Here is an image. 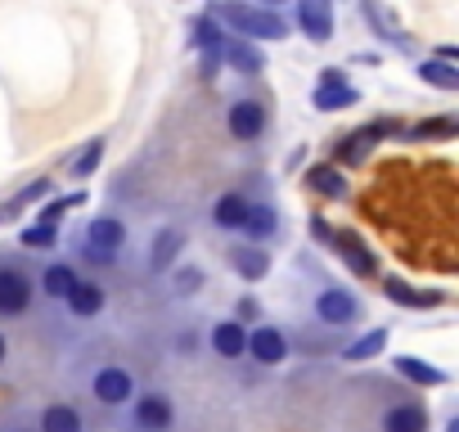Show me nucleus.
<instances>
[{
	"mask_svg": "<svg viewBox=\"0 0 459 432\" xmlns=\"http://www.w3.org/2000/svg\"><path fill=\"white\" fill-rule=\"evenodd\" d=\"M212 19H221L225 28H235L239 41H284L289 37V23L275 14V10H262V5H244V0H216L212 5Z\"/></svg>",
	"mask_w": 459,
	"mask_h": 432,
	"instance_id": "f257e3e1",
	"label": "nucleus"
},
{
	"mask_svg": "<svg viewBox=\"0 0 459 432\" xmlns=\"http://www.w3.org/2000/svg\"><path fill=\"white\" fill-rule=\"evenodd\" d=\"M131 401H135L131 419H135L140 432H171V428H176V405H171L167 392H140V396H131Z\"/></svg>",
	"mask_w": 459,
	"mask_h": 432,
	"instance_id": "f03ea898",
	"label": "nucleus"
},
{
	"mask_svg": "<svg viewBox=\"0 0 459 432\" xmlns=\"http://www.w3.org/2000/svg\"><path fill=\"white\" fill-rule=\"evenodd\" d=\"M316 320L329 324V329H347V324H356V320H360V302H356V293H347V289H325V293L316 298Z\"/></svg>",
	"mask_w": 459,
	"mask_h": 432,
	"instance_id": "7ed1b4c3",
	"label": "nucleus"
},
{
	"mask_svg": "<svg viewBox=\"0 0 459 432\" xmlns=\"http://www.w3.org/2000/svg\"><path fill=\"white\" fill-rule=\"evenodd\" d=\"M248 360H257V365H284L289 360V338H284V329H275V324H257V329H248V351H244Z\"/></svg>",
	"mask_w": 459,
	"mask_h": 432,
	"instance_id": "20e7f679",
	"label": "nucleus"
},
{
	"mask_svg": "<svg viewBox=\"0 0 459 432\" xmlns=\"http://www.w3.org/2000/svg\"><path fill=\"white\" fill-rule=\"evenodd\" d=\"M91 392H95L100 405H126L135 396V378L122 365H100L95 378H91Z\"/></svg>",
	"mask_w": 459,
	"mask_h": 432,
	"instance_id": "39448f33",
	"label": "nucleus"
},
{
	"mask_svg": "<svg viewBox=\"0 0 459 432\" xmlns=\"http://www.w3.org/2000/svg\"><path fill=\"white\" fill-rule=\"evenodd\" d=\"M225 126H230V135L235 140H262V131H266V108L257 104V99H235L230 104V117H225Z\"/></svg>",
	"mask_w": 459,
	"mask_h": 432,
	"instance_id": "423d86ee",
	"label": "nucleus"
},
{
	"mask_svg": "<svg viewBox=\"0 0 459 432\" xmlns=\"http://www.w3.org/2000/svg\"><path fill=\"white\" fill-rule=\"evenodd\" d=\"M126 244V226L117 221V216H91L86 221V235H82V248H95V253H122Z\"/></svg>",
	"mask_w": 459,
	"mask_h": 432,
	"instance_id": "0eeeda50",
	"label": "nucleus"
},
{
	"mask_svg": "<svg viewBox=\"0 0 459 432\" xmlns=\"http://www.w3.org/2000/svg\"><path fill=\"white\" fill-rule=\"evenodd\" d=\"M333 248H338V257H342V266L356 275V280H369L374 271H378V257L365 248V239L360 235H351V230H342V235H333L329 239Z\"/></svg>",
	"mask_w": 459,
	"mask_h": 432,
	"instance_id": "6e6552de",
	"label": "nucleus"
},
{
	"mask_svg": "<svg viewBox=\"0 0 459 432\" xmlns=\"http://www.w3.org/2000/svg\"><path fill=\"white\" fill-rule=\"evenodd\" d=\"M32 307V284L23 271L0 266V315H23Z\"/></svg>",
	"mask_w": 459,
	"mask_h": 432,
	"instance_id": "1a4fd4ad",
	"label": "nucleus"
},
{
	"mask_svg": "<svg viewBox=\"0 0 459 432\" xmlns=\"http://www.w3.org/2000/svg\"><path fill=\"white\" fill-rule=\"evenodd\" d=\"M207 342H212V351H216L221 360H244V351H248V329H244V320H216L212 333H207Z\"/></svg>",
	"mask_w": 459,
	"mask_h": 432,
	"instance_id": "9d476101",
	"label": "nucleus"
},
{
	"mask_svg": "<svg viewBox=\"0 0 459 432\" xmlns=\"http://www.w3.org/2000/svg\"><path fill=\"white\" fill-rule=\"evenodd\" d=\"M194 46L203 50V77H216V64H221V50H225V32L216 28L212 14L194 23Z\"/></svg>",
	"mask_w": 459,
	"mask_h": 432,
	"instance_id": "9b49d317",
	"label": "nucleus"
},
{
	"mask_svg": "<svg viewBox=\"0 0 459 432\" xmlns=\"http://www.w3.org/2000/svg\"><path fill=\"white\" fill-rule=\"evenodd\" d=\"M383 432H428V410L419 401H396L383 410Z\"/></svg>",
	"mask_w": 459,
	"mask_h": 432,
	"instance_id": "f8f14e48",
	"label": "nucleus"
},
{
	"mask_svg": "<svg viewBox=\"0 0 459 432\" xmlns=\"http://www.w3.org/2000/svg\"><path fill=\"white\" fill-rule=\"evenodd\" d=\"M221 59L235 68V73H244V77H262V68H266V59H262V50L253 46V41H239V37H225V50H221Z\"/></svg>",
	"mask_w": 459,
	"mask_h": 432,
	"instance_id": "ddd939ff",
	"label": "nucleus"
},
{
	"mask_svg": "<svg viewBox=\"0 0 459 432\" xmlns=\"http://www.w3.org/2000/svg\"><path fill=\"white\" fill-rule=\"evenodd\" d=\"M64 302H68V311H73L77 320H91V315H100V311H104L108 293H104L95 280H77V284H73V293H68Z\"/></svg>",
	"mask_w": 459,
	"mask_h": 432,
	"instance_id": "4468645a",
	"label": "nucleus"
},
{
	"mask_svg": "<svg viewBox=\"0 0 459 432\" xmlns=\"http://www.w3.org/2000/svg\"><path fill=\"white\" fill-rule=\"evenodd\" d=\"M244 235L253 239V248L266 244V239H275V235H280V212H275L271 203H253L248 216H244Z\"/></svg>",
	"mask_w": 459,
	"mask_h": 432,
	"instance_id": "2eb2a0df",
	"label": "nucleus"
},
{
	"mask_svg": "<svg viewBox=\"0 0 459 432\" xmlns=\"http://www.w3.org/2000/svg\"><path fill=\"white\" fill-rule=\"evenodd\" d=\"M298 23L311 41H329L333 37V19H329V5L325 0H298Z\"/></svg>",
	"mask_w": 459,
	"mask_h": 432,
	"instance_id": "dca6fc26",
	"label": "nucleus"
},
{
	"mask_svg": "<svg viewBox=\"0 0 459 432\" xmlns=\"http://www.w3.org/2000/svg\"><path fill=\"white\" fill-rule=\"evenodd\" d=\"M248 198L244 194H221L216 203H212V221H216V230H244V216H248Z\"/></svg>",
	"mask_w": 459,
	"mask_h": 432,
	"instance_id": "f3484780",
	"label": "nucleus"
},
{
	"mask_svg": "<svg viewBox=\"0 0 459 432\" xmlns=\"http://www.w3.org/2000/svg\"><path fill=\"white\" fill-rule=\"evenodd\" d=\"M185 248V230L180 226H167V230H158V239H153V248H149V271H171V262H176V253Z\"/></svg>",
	"mask_w": 459,
	"mask_h": 432,
	"instance_id": "a211bd4d",
	"label": "nucleus"
},
{
	"mask_svg": "<svg viewBox=\"0 0 459 432\" xmlns=\"http://www.w3.org/2000/svg\"><path fill=\"white\" fill-rule=\"evenodd\" d=\"M86 423H82V410L77 405H46L41 410V423H37V432H82Z\"/></svg>",
	"mask_w": 459,
	"mask_h": 432,
	"instance_id": "6ab92c4d",
	"label": "nucleus"
},
{
	"mask_svg": "<svg viewBox=\"0 0 459 432\" xmlns=\"http://www.w3.org/2000/svg\"><path fill=\"white\" fill-rule=\"evenodd\" d=\"M77 280H82V275H77L68 262H55V266H46V271H41V293H46V298H55V302H64V298L73 293V284H77Z\"/></svg>",
	"mask_w": 459,
	"mask_h": 432,
	"instance_id": "aec40b11",
	"label": "nucleus"
},
{
	"mask_svg": "<svg viewBox=\"0 0 459 432\" xmlns=\"http://www.w3.org/2000/svg\"><path fill=\"white\" fill-rule=\"evenodd\" d=\"M230 266H235L244 280H262V275L271 271V257H266L262 248L248 244V248H235V253H230Z\"/></svg>",
	"mask_w": 459,
	"mask_h": 432,
	"instance_id": "412c9836",
	"label": "nucleus"
},
{
	"mask_svg": "<svg viewBox=\"0 0 459 432\" xmlns=\"http://www.w3.org/2000/svg\"><path fill=\"white\" fill-rule=\"evenodd\" d=\"M392 365H396V374H405L410 383H423V387H441V383H446V374L432 369V365H423L419 356H396Z\"/></svg>",
	"mask_w": 459,
	"mask_h": 432,
	"instance_id": "4be33fe9",
	"label": "nucleus"
},
{
	"mask_svg": "<svg viewBox=\"0 0 459 432\" xmlns=\"http://www.w3.org/2000/svg\"><path fill=\"white\" fill-rule=\"evenodd\" d=\"M419 77H423L428 86H437V91H459V68L446 64V59H423Z\"/></svg>",
	"mask_w": 459,
	"mask_h": 432,
	"instance_id": "5701e85b",
	"label": "nucleus"
},
{
	"mask_svg": "<svg viewBox=\"0 0 459 432\" xmlns=\"http://www.w3.org/2000/svg\"><path fill=\"white\" fill-rule=\"evenodd\" d=\"M383 293H387L392 302H401V307H414V311H423V307H441V293H414V289L401 284V280H387Z\"/></svg>",
	"mask_w": 459,
	"mask_h": 432,
	"instance_id": "b1692460",
	"label": "nucleus"
},
{
	"mask_svg": "<svg viewBox=\"0 0 459 432\" xmlns=\"http://www.w3.org/2000/svg\"><path fill=\"white\" fill-rule=\"evenodd\" d=\"M383 347H387V329H369V333H360V338L342 351V360H351V365H356V360H374Z\"/></svg>",
	"mask_w": 459,
	"mask_h": 432,
	"instance_id": "393cba45",
	"label": "nucleus"
},
{
	"mask_svg": "<svg viewBox=\"0 0 459 432\" xmlns=\"http://www.w3.org/2000/svg\"><path fill=\"white\" fill-rule=\"evenodd\" d=\"M307 185H311L316 194H325V198H342V194H347V185H342V176H338L333 167H311V171H307Z\"/></svg>",
	"mask_w": 459,
	"mask_h": 432,
	"instance_id": "a878e982",
	"label": "nucleus"
},
{
	"mask_svg": "<svg viewBox=\"0 0 459 432\" xmlns=\"http://www.w3.org/2000/svg\"><path fill=\"white\" fill-rule=\"evenodd\" d=\"M360 95L351 91V86H333V91H316V108H325V113H338V108H351Z\"/></svg>",
	"mask_w": 459,
	"mask_h": 432,
	"instance_id": "bb28decb",
	"label": "nucleus"
},
{
	"mask_svg": "<svg viewBox=\"0 0 459 432\" xmlns=\"http://www.w3.org/2000/svg\"><path fill=\"white\" fill-rule=\"evenodd\" d=\"M77 203H82V194H73V198H55L50 207H41L37 226H59V221H64V212H68V207H77Z\"/></svg>",
	"mask_w": 459,
	"mask_h": 432,
	"instance_id": "cd10ccee",
	"label": "nucleus"
},
{
	"mask_svg": "<svg viewBox=\"0 0 459 432\" xmlns=\"http://www.w3.org/2000/svg\"><path fill=\"white\" fill-rule=\"evenodd\" d=\"M100 158H104V140H91V144L82 149V158L73 162V176H91V171L100 167Z\"/></svg>",
	"mask_w": 459,
	"mask_h": 432,
	"instance_id": "c85d7f7f",
	"label": "nucleus"
},
{
	"mask_svg": "<svg viewBox=\"0 0 459 432\" xmlns=\"http://www.w3.org/2000/svg\"><path fill=\"white\" fill-rule=\"evenodd\" d=\"M55 244H59L55 226H28L23 230V248H55Z\"/></svg>",
	"mask_w": 459,
	"mask_h": 432,
	"instance_id": "c756f323",
	"label": "nucleus"
},
{
	"mask_svg": "<svg viewBox=\"0 0 459 432\" xmlns=\"http://www.w3.org/2000/svg\"><path fill=\"white\" fill-rule=\"evenodd\" d=\"M365 140H369V135H347V140L338 144V158H342V162H356V158L365 153Z\"/></svg>",
	"mask_w": 459,
	"mask_h": 432,
	"instance_id": "7c9ffc66",
	"label": "nucleus"
},
{
	"mask_svg": "<svg viewBox=\"0 0 459 432\" xmlns=\"http://www.w3.org/2000/svg\"><path fill=\"white\" fill-rule=\"evenodd\" d=\"M333 86H347L342 68H320V82H316V91H333Z\"/></svg>",
	"mask_w": 459,
	"mask_h": 432,
	"instance_id": "2f4dec72",
	"label": "nucleus"
},
{
	"mask_svg": "<svg viewBox=\"0 0 459 432\" xmlns=\"http://www.w3.org/2000/svg\"><path fill=\"white\" fill-rule=\"evenodd\" d=\"M203 284V275L198 271H176V293H194Z\"/></svg>",
	"mask_w": 459,
	"mask_h": 432,
	"instance_id": "473e14b6",
	"label": "nucleus"
},
{
	"mask_svg": "<svg viewBox=\"0 0 459 432\" xmlns=\"http://www.w3.org/2000/svg\"><path fill=\"white\" fill-rule=\"evenodd\" d=\"M311 235H316V239H333V230H329L325 216H311Z\"/></svg>",
	"mask_w": 459,
	"mask_h": 432,
	"instance_id": "72a5a7b5",
	"label": "nucleus"
},
{
	"mask_svg": "<svg viewBox=\"0 0 459 432\" xmlns=\"http://www.w3.org/2000/svg\"><path fill=\"white\" fill-rule=\"evenodd\" d=\"M5 351H10V347H5V333H0V365H5Z\"/></svg>",
	"mask_w": 459,
	"mask_h": 432,
	"instance_id": "f704fd0d",
	"label": "nucleus"
},
{
	"mask_svg": "<svg viewBox=\"0 0 459 432\" xmlns=\"http://www.w3.org/2000/svg\"><path fill=\"white\" fill-rule=\"evenodd\" d=\"M266 5H284V0H266ZM266 5H262V10H266Z\"/></svg>",
	"mask_w": 459,
	"mask_h": 432,
	"instance_id": "c9c22d12",
	"label": "nucleus"
},
{
	"mask_svg": "<svg viewBox=\"0 0 459 432\" xmlns=\"http://www.w3.org/2000/svg\"><path fill=\"white\" fill-rule=\"evenodd\" d=\"M23 432H28V428H23Z\"/></svg>",
	"mask_w": 459,
	"mask_h": 432,
	"instance_id": "e433bc0d",
	"label": "nucleus"
}]
</instances>
